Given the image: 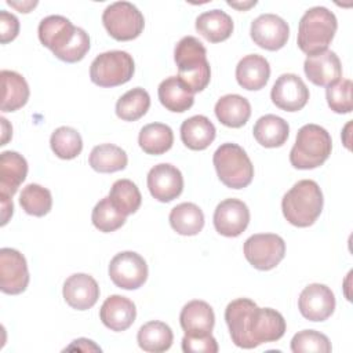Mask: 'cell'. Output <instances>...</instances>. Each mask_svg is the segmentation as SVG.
Listing matches in <instances>:
<instances>
[{
    "label": "cell",
    "mask_w": 353,
    "mask_h": 353,
    "mask_svg": "<svg viewBox=\"0 0 353 353\" xmlns=\"http://www.w3.org/2000/svg\"><path fill=\"white\" fill-rule=\"evenodd\" d=\"M233 21L222 10H210L196 19V30L210 43H221L233 33Z\"/></svg>",
    "instance_id": "83f0119b"
},
{
    "label": "cell",
    "mask_w": 353,
    "mask_h": 353,
    "mask_svg": "<svg viewBox=\"0 0 353 353\" xmlns=\"http://www.w3.org/2000/svg\"><path fill=\"white\" fill-rule=\"evenodd\" d=\"M112 204L125 216L138 211L142 203V196L138 186L130 179H117L109 192Z\"/></svg>",
    "instance_id": "e575fe53"
},
{
    "label": "cell",
    "mask_w": 353,
    "mask_h": 353,
    "mask_svg": "<svg viewBox=\"0 0 353 353\" xmlns=\"http://www.w3.org/2000/svg\"><path fill=\"white\" fill-rule=\"evenodd\" d=\"M182 350L185 353H216L218 342L211 335H185L182 338Z\"/></svg>",
    "instance_id": "b9f144b4"
},
{
    "label": "cell",
    "mask_w": 353,
    "mask_h": 353,
    "mask_svg": "<svg viewBox=\"0 0 353 353\" xmlns=\"http://www.w3.org/2000/svg\"><path fill=\"white\" fill-rule=\"evenodd\" d=\"M270 77V66L265 57L250 54L243 57L236 66V80L248 91L263 88Z\"/></svg>",
    "instance_id": "7402d4cb"
},
{
    "label": "cell",
    "mask_w": 353,
    "mask_h": 353,
    "mask_svg": "<svg viewBox=\"0 0 353 353\" xmlns=\"http://www.w3.org/2000/svg\"><path fill=\"white\" fill-rule=\"evenodd\" d=\"M225 321L233 343L243 349L276 342L285 334V320L280 312L258 307L248 298L232 301L225 309Z\"/></svg>",
    "instance_id": "6da1fadb"
},
{
    "label": "cell",
    "mask_w": 353,
    "mask_h": 353,
    "mask_svg": "<svg viewBox=\"0 0 353 353\" xmlns=\"http://www.w3.org/2000/svg\"><path fill=\"white\" fill-rule=\"evenodd\" d=\"M88 163L97 172L109 174L124 170L127 167L128 157L121 148L113 143H102L92 148Z\"/></svg>",
    "instance_id": "1f68e13d"
},
{
    "label": "cell",
    "mask_w": 353,
    "mask_h": 353,
    "mask_svg": "<svg viewBox=\"0 0 353 353\" xmlns=\"http://www.w3.org/2000/svg\"><path fill=\"white\" fill-rule=\"evenodd\" d=\"M212 221L219 234L237 237L250 223V210L247 204L239 199H226L216 205Z\"/></svg>",
    "instance_id": "9a60e30c"
},
{
    "label": "cell",
    "mask_w": 353,
    "mask_h": 353,
    "mask_svg": "<svg viewBox=\"0 0 353 353\" xmlns=\"http://www.w3.org/2000/svg\"><path fill=\"white\" fill-rule=\"evenodd\" d=\"M7 4H10L11 7H15L19 12H29L32 8H34L37 6V1H26V3H15V1H7Z\"/></svg>",
    "instance_id": "bcb514c9"
},
{
    "label": "cell",
    "mask_w": 353,
    "mask_h": 353,
    "mask_svg": "<svg viewBox=\"0 0 353 353\" xmlns=\"http://www.w3.org/2000/svg\"><path fill=\"white\" fill-rule=\"evenodd\" d=\"M109 277L119 288L137 290L148 279L146 261L134 251L119 252L109 263Z\"/></svg>",
    "instance_id": "30bf717a"
},
{
    "label": "cell",
    "mask_w": 353,
    "mask_h": 353,
    "mask_svg": "<svg viewBox=\"0 0 353 353\" xmlns=\"http://www.w3.org/2000/svg\"><path fill=\"white\" fill-rule=\"evenodd\" d=\"M88 50H90L88 33L81 28H76V33H74L72 41L66 46V48H63L55 57L63 62L74 63V62L81 61L85 57V54L88 52Z\"/></svg>",
    "instance_id": "60d3db41"
},
{
    "label": "cell",
    "mask_w": 353,
    "mask_h": 353,
    "mask_svg": "<svg viewBox=\"0 0 353 353\" xmlns=\"http://www.w3.org/2000/svg\"><path fill=\"white\" fill-rule=\"evenodd\" d=\"M148 189L156 200L170 203L183 190L182 172L170 163H160L148 174Z\"/></svg>",
    "instance_id": "2e32d148"
},
{
    "label": "cell",
    "mask_w": 353,
    "mask_h": 353,
    "mask_svg": "<svg viewBox=\"0 0 353 353\" xmlns=\"http://www.w3.org/2000/svg\"><path fill=\"white\" fill-rule=\"evenodd\" d=\"M28 175V163L17 152L6 150L0 154V194L12 197Z\"/></svg>",
    "instance_id": "603a6c76"
},
{
    "label": "cell",
    "mask_w": 353,
    "mask_h": 353,
    "mask_svg": "<svg viewBox=\"0 0 353 353\" xmlns=\"http://www.w3.org/2000/svg\"><path fill=\"white\" fill-rule=\"evenodd\" d=\"M215 125L203 114L192 116L181 124V139L192 150L207 149L215 139Z\"/></svg>",
    "instance_id": "cb8c5ba5"
},
{
    "label": "cell",
    "mask_w": 353,
    "mask_h": 353,
    "mask_svg": "<svg viewBox=\"0 0 353 353\" xmlns=\"http://www.w3.org/2000/svg\"><path fill=\"white\" fill-rule=\"evenodd\" d=\"M244 256L258 270L276 268L285 255L283 237L274 233H256L244 241Z\"/></svg>",
    "instance_id": "9c48e42d"
},
{
    "label": "cell",
    "mask_w": 353,
    "mask_h": 353,
    "mask_svg": "<svg viewBox=\"0 0 353 353\" xmlns=\"http://www.w3.org/2000/svg\"><path fill=\"white\" fill-rule=\"evenodd\" d=\"M137 317L135 303L123 295H110L99 309V319L112 331H125Z\"/></svg>",
    "instance_id": "ffe728a7"
},
{
    "label": "cell",
    "mask_w": 353,
    "mask_h": 353,
    "mask_svg": "<svg viewBox=\"0 0 353 353\" xmlns=\"http://www.w3.org/2000/svg\"><path fill=\"white\" fill-rule=\"evenodd\" d=\"M102 23L114 40L128 41L142 33L145 19L142 12L132 3L116 1L105 8Z\"/></svg>",
    "instance_id": "ba28073f"
},
{
    "label": "cell",
    "mask_w": 353,
    "mask_h": 353,
    "mask_svg": "<svg viewBox=\"0 0 353 353\" xmlns=\"http://www.w3.org/2000/svg\"><path fill=\"white\" fill-rule=\"evenodd\" d=\"M228 4L229 6H232V7H234V8H239V10H247V8H250V7H252V6H255L256 4V1H248V3H233V1H228Z\"/></svg>",
    "instance_id": "c3c4849f"
},
{
    "label": "cell",
    "mask_w": 353,
    "mask_h": 353,
    "mask_svg": "<svg viewBox=\"0 0 353 353\" xmlns=\"http://www.w3.org/2000/svg\"><path fill=\"white\" fill-rule=\"evenodd\" d=\"M252 134L259 145L265 148H280L288 139L290 125L280 116L265 114L256 120Z\"/></svg>",
    "instance_id": "f1b7e54d"
},
{
    "label": "cell",
    "mask_w": 353,
    "mask_h": 353,
    "mask_svg": "<svg viewBox=\"0 0 353 353\" xmlns=\"http://www.w3.org/2000/svg\"><path fill=\"white\" fill-rule=\"evenodd\" d=\"M298 307L309 321H324L335 310V295L325 284L313 283L302 290Z\"/></svg>",
    "instance_id": "5bb4252c"
},
{
    "label": "cell",
    "mask_w": 353,
    "mask_h": 353,
    "mask_svg": "<svg viewBox=\"0 0 353 353\" xmlns=\"http://www.w3.org/2000/svg\"><path fill=\"white\" fill-rule=\"evenodd\" d=\"M159 99L161 105L175 113H183L193 106L194 94L179 80L178 76H170L159 84Z\"/></svg>",
    "instance_id": "484cf974"
},
{
    "label": "cell",
    "mask_w": 353,
    "mask_h": 353,
    "mask_svg": "<svg viewBox=\"0 0 353 353\" xmlns=\"http://www.w3.org/2000/svg\"><path fill=\"white\" fill-rule=\"evenodd\" d=\"M29 284V270L25 256L14 248L0 250V288L4 294L18 295Z\"/></svg>",
    "instance_id": "8fae6325"
},
{
    "label": "cell",
    "mask_w": 353,
    "mask_h": 353,
    "mask_svg": "<svg viewBox=\"0 0 353 353\" xmlns=\"http://www.w3.org/2000/svg\"><path fill=\"white\" fill-rule=\"evenodd\" d=\"M212 163L219 181L230 189L247 188L254 178V165L237 143H222L215 150Z\"/></svg>",
    "instance_id": "8992f818"
},
{
    "label": "cell",
    "mask_w": 353,
    "mask_h": 353,
    "mask_svg": "<svg viewBox=\"0 0 353 353\" xmlns=\"http://www.w3.org/2000/svg\"><path fill=\"white\" fill-rule=\"evenodd\" d=\"M323 192L312 179L298 181L283 197V215L294 226L307 228L316 222L323 211Z\"/></svg>",
    "instance_id": "3957f363"
},
{
    "label": "cell",
    "mask_w": 353,
    "mask_h": 353,
    "mask_svg": "<svg viewBox=\"0 0 353 353\" xmlns=\"http://www.w3.org/2000/svg\"><path fill=\"white\" fill-rule=\"evenodd\" d=\"M73 349H77V350H81V352H90V350L101 352L99 346H97L92 341L85 339V338H80V339L73 341V343L70 346H68L65 350H73Z\"/></svg>",
    "instance_id": "ee69618b"
},
{
    "label": "cell",
    "mask_w": 353,
    "mask_h": 353,
    "mask_svg": "<svg viewBox=\"0 0 353 353\" xmlns=\"http://www.w3.org/2000/svg\"><path fill=\"white\" fill-rule=\"evenodd\" d=\"M125 218L127 216L112 204L109 196L99 200L91 214V221L94 226L103 233H110L121 228L125 223Z\"/></svg>",
    "instance_id": "74e56055"
},
{
    "label": "cell",
    "mask_w": 353,
    "mask_h": 353,
    "mask_svg": "<svg viewBox=\"0 0 353 353\" xmlns=\"http://www.w3.org/2000/svg\"><path fill=\"white\" fill-rule=\"evenodd\" d=\"M19 204L26 214L44 216L51 211L52 196L47 188L37 183H29L21 192Z\"/></svg>",
    "instance_id": "8d00e7d4"
},
{
    "label": "cell",
    "mask_w": 353,
    "mask_h": 353,
    "mask_svg": "<svg viewBox=\"0 0 353 353\" xmlns=\"http://www.w3.org/2000/svg\"><path fill=\"white\" fill-rule=\"evenodd\" d=\"M338 29L336 17L325 7H312L301 18L298 26V47L302 52L316 55L327 50Z\"/></svg>",
    "instance_id": "277c9868"
},
{
    "label": "cell",
    "mask_w": 353,
    "mask_h": 353,
    "mask_svg": "<svg viewBox=\"0 0 353 353\" xmlns=\"http://www.w3.org/2000/svg\"><path fill=\"white\" fill-rule=\"evenodd\" d=\"M303 70L306 77L314 84L320 87H328L341 80L342 66L338 55L325 50L316 55H310L305 59Z\"/></svg>",
    "instance_id": "ac0fdd59"
},
{
    "label": "cell",
    "mask_w": 353,
    "mask_h": 353,
    "mask_svg": "<svg viewBox=\"0 0 353 353\" xmlns=\"http://www.w3.org/2000/svg\"><path fill=\"white\" fill-rule=\"evenodd\" d=\"M1 127H3V138H1V143L0 145L3 146V145L7 143L8 138H11L12 128H11V125L7 123V120L4 117H1Z\"/></svg>",
    "instance_id": "7dc6e473"
},
{
    "label": "cell",
    "mask_w": 353,
    "mask_h": 353,
    "mask_svg": "<svg viewBox=\"0 0 353 353\" xmlns=\"http://www.w3.org/2000/svg\"><path fill=\"white\" fill-rule=\"evenodd\" d=\"M170 225L181 236H196L204 226V214L194 203H181L171 210Z\"/></svg>",
    "instance_id": "4dcf8cb0"
},
{
    "label": "cell",
    "mask_w": 353,
    "mask_h": 353,
    "mask_svg": "<svg viewBox=\"0 0 353 353\" xmlns=\"http://www.w3.org/2000/svg\"><path fill=\"white\" fill-rule=\"evenodd\" d=\"M65 302L76 310L91 309L99 298V285L95 279L87 273H74L69 276L62 288Z\"/></svg>",
    "instance_id": "e0dca14e"
},
{
    "label": "cell",
    "mask_w": 353,
    "mask_h": 353,
    "mask_svg": "<svg viewBox=\"0 0 353 353\" xmlns=\"http://www.w3.org/2000/svg\"><path fill=\"white\" fill-rule=\"evenodd\" d=\"M174 61L178 66L179 80L193 92L203 91L211 80V68L207 61V50L193 37H182L174 50Z\"/></svg>",
    "instance_id": "7a4b0ae2"
},
{
    "label": "cell",
    "mask_w": 353,
    "mask_h": 353,
    "mask_svg": "<svg viewBox=\"0 0 353 353\" xmlns=\"http://www.w3.org/2000/svg\"><path fill=\"white\" fill-rule=\"evenodd\" d=\"M50 145L57 157L62 160H72L83 150V139L77 130L72 127H58L50 138Z\"/></svg>",
    "instance_id": "d590c367"
},
{
    "label": "cell",
    "mask_w": 353,
    "mask_h": 353,
    "mask_svg": "<svg viewBox=\"0 0 353 353\" xmlns=\"http://www.w3.org/2000/svg\"><path fill=\"white\" fill-rule=\"evenodd\" d=\"M137 341L142 350L150 353H160L171 347L174 334L170 325H167L165 323L152 320L139 328L137 334Z\"/></svg>",
    "instance_id": "f546056e"
},
{
    "label": "cell",
    "mask_w": 353,
    "mask_h": 353,
    "mask_svg": "<svg viewBox=\"0 0 353 353\" xmlns=\"http://www.w3.org/2000/svg\"><path fill=\"white\" fill-rule=\"evenodd\" d=\"M215 116L226 127L240 128L251 116V105L247 98L239 94H228L215 103Z\"/></svg>",
    "instance_id": "d4e9b609"
},
{
    "label": "cell",
    "mask_w": 353,
    "mask_h": 353,
    "mask_svg": "<svg viewBox=\"0 0 353 353\" xmlns=\"http://www.w3.org/2000/svg\"><path fill=\"white\" fill-rule=\"evenodd\" d=\"M332 150L330 132L317 124H305L296 132L290 163L298 170H313L325 163Z\"/></svg>",
    "instance_id": "5b68a950"
},
{
    "label": "cell",
    "mask_w": 353,
    "mask_h": 353,
    "mask_svg": "<svg viewBox=\"0 0 353 353\" xmlns=\"http://www.w3.org/2000/svg\"><path fill=\"white\" fill-rule=\"evenodd\" d=\"M1 112H15L26 105L29 99V85L25 77L14 70H1Z\"/></svg>",
    "instance_id": "4316f807"
},
{
    "label": "cell",
    "mask_w": 353,
    "mask_h": 353,
    "mask_svg": "<svg viewBox=\"0 0 353 353\" xmlns=\"http://www.w3.org/2000/svg\"><path fill=\"white\" fill-rule=\"evenodd\" d=\"M291 350L294 353H330L332 346L327 335L314 330H303L292 336Z\"/></svg>",
    "instance_id": "f35d334b"
},
{
    "label": "cell",
    "mask_w": 353,
    "mask_h": 353,
    "mask_svg": "<svg viewBox=\"0 0 353 353\" xmlns=\"http://www.w3.org/2000/svg\"><path fill=\"white\" fill-rule=\"evenodd\" d=\"M272 102L284 112H298L309 101V88L303 80L294 73L281 74L270 91Z\"/></svg>",
    "instance_id": "4fadbf2b"
},
{
    "label": "cell",
    "mask_w": 353,
    "mask_h": 353,
    "mask_svg": "<svg viewBox=\"0 0 353 353\" xmlns=\"http://www.w3.org/2000/svg\"><path fill=\"white\" fill-rule=\"evenodd\" d=\"M19 33V21L18 18L6 11H0V41L1 44H7L12 41Z\"/></svg>",
    "instance_id": "7bdbcfd3"
},
{
    "label": "cell",
    "mask_w": 353,
    "mask_h": 353,
    "mask_svg": "<svg viewBox=\"0 0 353 353\" xmlns=\"http://www.w3.org/2000/svg\"><path fill=\"white\" fill-rule=\"evenodd\" d=\"M353 84L349 79L338 80L335 84L328 85L325 90V98L330 109L335 113H350L353 109L352 99Z\"/></svg>",
    "instance_id": "ab89813d"
},
{
    "label": "cell",
    "mask_w": 353,
    "mask_h": 353,
    "mask_svg": "<svg viewBox=\"0 0 353 353\" xmlns=\"http://www.w3.org/2000/svg\"><path fill=\"white\" fill-rule=\"evenodd\" d=\"M135 72L132 57L120 50L106 51L95 57L90 66L91 81L99 87H116L131 80Z\"/></svg>",
    "instance_id": "52a82bcc"
},
{
    "label": "cell",
    "mask_w": 353,
    "mask_h": 353,
    "mask_svg": "<svg viewBox=\"0 0 353 353\" xmlns=\"http://www.w3.org/2000/svg\"><path fill=\"white\" fill-rule=\"evenodd\" d=\"M138 143L148 154H163L171 149L174 143V132L167 124L150 123L139 131Z\"/></svg>",
    "instance_id": "d6a6232c"
},
{
    "label": "cell",
    "mask_w": 353,
    "mask_h": 353,
    "mask_svg": "<svg viewBox=\"0 0 353 353\" xmlns=\"http://www.w3.org/2000/svg\"><path fill=\"white\" fill-rule=\"evenodd\" d=\"M76 28L62 15H48L39 23V40L57 55L72 41Z\"/></svg>",
    "instance_id": "d6986e66"
},
{
    "label": "cell",
    "mask_w": 353,
    "mask_h": 353,
    "mask_svg": "<svg viewBox=\"0 0 353 353\" xmlns=\"http://www.w3.org/2000/svg\"><path fill=\"white\" fill-rule=\"evenodd\" d=\"M150 108V97L146 90L135 87L121 95L116 102V114L124 121H135L146 114Z\"/></svg>",
    "instance_id": "836d02e7"
},
{
    "label": "cell",
    "mask_w": 353,
    "mask_h": 353,
    "mask_svg": "<svg viewBox=\"0 0 353 353\" xmlns=\"http://www.w3.org/2000/svg\"><path fill=\"white\" fill-rule=\"evenodd\" d=\"M0 200H1V226H4L8 222V219L12 216L14 205H12L11 197L0 194Z\"/></svg>",
    "instance_id": "f6af8a7d"
},
{
    "label": "cell",
    "mask_w": 353,
    "mask_h": 353,
    "mask_svg": "<svg viewBox=\"0 0 353 353\" xmlns=\"http://www.w3.org/2000/svg\"><path fill=\"white\" fill-rule=\"evenodd\" d=\"M250 33L258 47L268 51H277L287 44L290 26L276 14H262L252 21Z\"/></svg>",
    "instance_id": "7c38bea8"
},
{
    "label": "cell",
    "mask_w": 353,
    "mask_h": 353,
    "mask_svg": "<svg viewBox=\"0 0 353 353\" xmlns=\"http://www.w3.org/2000/svg\"><path fill=\"white\" fill-rule=\"evenodd\" d=\"M179 323L185 335H207L214 328L215 314L207 302L194 299L182 307Z\"/></svg>",
    "instance_id": "44dd1931"
}]
</instances>
